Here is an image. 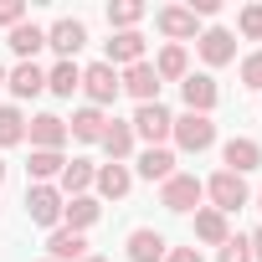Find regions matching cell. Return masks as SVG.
<instances>
[{
  "mask_svg": "<svg viewBox=\"0 0 262 262\" xmlns=\"http://www.w3.org/2000/svg\"><path fill=\"white\" fill-rule=\"evenodd\" d=\"M155 26L170 36V47H180V41L195 36V11H190V6H165V11L155 16Z\"/></svg>",
  "mask_w": 262,
  "mask_h": 262,
  "instance_id": "cell-13",
  "label": "cell"
},
{
  "mask_svg": "<svg viewBox=\"0 0 262 262\" xmlns=\"http://www.w3.org/2000/svg\"><path fill=\"white\" fill-rule=\"evenodd\" d=\"M41 262H52V257H41Z\"/></svg>",
  "mask_w": 262,
  "mask_h": 262,
  "instance_id": "cell-41",
  "label": "cell"
},
{
  "mask_svg": "<svg viewBox=\"0 0 262 262\" xmlns=\"http://www.w3.org/2000/svg\"><path fill=\"white\" fill-rule=\"evenodd\" d=\"M103 128H108V113L93 108V103H82V108L72 113V123H67V134L82 139V144H103Z\"/></svg>",
  "mask_w": 262,
  "mask_h": 262,
  "instance_id": "cell-14",
  "label": "cell"
},
{
  "mask_svg": "<svg viewBox=\"0 0 262 262\" xmlns=\"http://www.w3.org/2000/svg\"><path fill=\"white\" fill-rule=\"evenodd\" d=\"M170 139H175L185 155H201V149L216 144V123H211V113H180L175 128H170Z\"/></svg>",
  "mask_w": 262,
  "mask_h": 262,
  "instance_id": "cell-2",
  "label": "cell"
},
{
  "mask_svg": "<svg viewBox=\"0 0 262 262\" xmlns=\"http://www.w3.org/2000/svg\"><path fill=\"white\" fill-rule=\"evenodd\" d=\"M103 149H108L113 165H123L128 155H134V128L118 123V118H108V128H103Z\"/></svg>",
  "mask_w": 262,
  "mask_h": 262,
  "instance_id": "cell-23",
  "label": "cell"
},
{
  "mask_svg": "<svg viewBox=\"0 0 262 262\" xmlns=\"http://www.w3.org/2000/svg\"><path fill=\"white\" fill-rule=\"evenodd\" d=\"M0 82H6V67H0Z\"/></svg>",
  "mask_w": 262,
  "mask_h": 262,
  "instance_id": "cell-40",
  "label": "cell"
},
{
  "mask_svg": "<svg viewBox=\"0 0 262 262\" xmlns=\"http://www.w3.org/2000/svg\"><path fill=\"white\" fill-rule=\"evenodd\" d=\"M180 98H185V113H211L216 98H221V88H216L211 72H190V77L180 82Z\"/></svg>",
  "mask_w": 262,
  "mask_h": 262,
  "instance_id": "cell-9",
  "label": "cell"
},
{
  "mask_svg": "<svg viewBox=\"0 0 262 262\" xmlns=\"http://www.w3.org/2000/svg\"><path fill=\"white\" fill-rule=\"evenodd\" d=\"M201 195H206V185H201L195 175H180V170L160 185V206H165V211H175V216L195 211V206H201Z\"/></svg>",
  "mask_w": 262,
  "mask_h": 262,
  "instance_id": "cell-4",
  "label": "cell"
},
{
  "mask_svg": "<svg viewBox=\"0 0 262 262\" xmlns=\"http://www.w3.org/2000/svg\"><path fill=\"white\" fill-rule=\"evenodd\" d=\"M82 93H88V103H93V108H108V103L123 93V82H118V67H108V62H93V67H82Z\"/></svg>",
  "mask_w": 262,
  "mask_h": 262,
  "instance_id": "cell-5",
  "label": "cell"
},
{
  "mask_svg": "<svg viewBox=\"0 0 262 262\" xmlns=\"http://www.w3.org/2000/svg\"><path fill=\"white\" fill-rule=\"evenodd\" d=\"M62 165H67L62 149H31V180H36V185H52V180L62 175Z\"/></svg>",
  "mask_w": 262,
  "mask_h": 262,
  "instance_id": "cell-27",
  "label": "cell"
},
{
  "mask_svg": "<svg viewBox=\"0 0 262 262\" xmlns=\"http://www.w3.org/2000/svg\"><path fill=\"white\" fill-rule=\"evenodd\" d=\"M123 247H128V262H165V252H170V242L155 226H134Z\"/></svg>",
  "mask_w": 262,
  "mask_h": 262,
  "instance_id": "cell-11",
  "label": "cell"
},
{
  "mask_svg": "<svg viewBox=\"0 0 262 262\" xmlns=\"http://www.w3.org/2000/svg\"><path fill=\"white\" fill-rule=\"evenodd\" d=\"M236 31H242L247 41H262V6H247V11L236 16Z\"/></svg>",
  "mask_w": 262,
  "mask_h": 262,
  "instance_id": "cell-31",
  "label": "cell"
},
{
  "mask_svg": "<svg viewBox=\"0 0 262 262\" xmlns=\"http://www.w3.org/2000/svg\"><path fill=\"white\" fill-rule=\"evenodd\" d=\"M47 257H52V262H82V257H88V236L57 226V231L47 236Z\"/></svg>",
  "mask_w": 262,
  "mask_h": 262,
  "instance_id": "cell-17",
  "label": "cell"
},
{
  "mask_svg": "<svg viewBox=\"0 0 262 262\" xmlns=\"http://www.w3.org/2000/svg\"><path fill=\"white\" fill-rule=\"evenodd\" d=\"M195 236H201V242H211V247H221V242L231 236V231H226V216H221V211H211V206H201V211H195Z\"/></svg>",
  "mask_w": 262,
  "mask_h": 262,
  "instance_id": "cell-28",
  "label": "cell"
},
{
  "mask_svg": "<svg viewBox=\"0 0 262 262\" xmlns=\"http://www.w3.org/2000/svg\"><path fill=\"white\" fill-rule=\"evenodd\" d=\"M247 247H252V262H262V226H257V231L247 236Z\"/></svg>",
  "mask_w": 262,
  "mask_h": 262,
  "instance_id": "cell-36",
  "label": "cell"
},
{
  "mask_svg": "<svg viewBox=\"0 0 262 262\" xmlns=\"http://www.w3.org/2000/svg\"><path fill=\"white\" fill-rule=\"evenodd\" d=\"M82 88V67L77 62H57L52 72H47V93H57V98H72Z\"/></svg>",
  "mask_w": 262,
  "mask_h": 262,
  "instance_id": "cell-25",
  "label": "cell"
},
{
  "mask_svg": "<svg viewBox=\"0 0 262 262\" xmlns=\"http://www.w3.org/2000/svg\"><path fill=\"white\" fill-rule=\"evenodd\" d=\"M206 195H211V211H221V216H231V211H242L252 195H247V180L242 175H231V170H216L211 180H206Z\"/></svg>",
  "mask_w": 262,
  "mask_h": 262,
  "instance_id": "cell-3",
  "label": "cell"
},
{
  "mask_svg": "<svg viewBox=\"0 0 262 262\" xmlns=\"http://www.w3.org/2000/svg\"><path fill=\"white\" fill-rule=\"evenodd\" d=\"M257 211H262V190H257Z\"/></svg>",
  "mask_w": 262,
  "mask_h": 262,
  "instance_id": "cell-39",
  "label": "cell"
},
{
  "mask_svg": "<svg viewBox=\"0 0 262 262\" xmlns=\"http://www.w3.org/2000/svg\"><path fill=\"white\" fill-rule=\"evenodd\" d=\"M144 21V6H139V0H113V6H108V26L113 31H134Z\"/></svg>",
  "mask_w": 262,
  "mask_h": 262,
  "instance_id": "cell-29",
  "label": "cell"
},
{
  "mask_svg": "<svg viewBox=\"0 0 262 262\" xmlns=\"http://www.w3.org/2000/svg\"><path fill=\"white\" fill-rule=\"evenodd\" d=\"M47 47H52L62 62H72V57L88 47V26H82V21H72V16H62V21H52V26H47Z\"/></svg>",
  "mask_w": 262,
  "mask_h": 262,
  "instance_id": "cell-6",
  "label": "cell"
},
{
  "mask_svg": "<svg viewBox=\"0 0 262 262\" xmlns=\"http://www.w3.org/2000/svg\"><path fill=\"white\" fill-rule=\"evenodd\" d=\"M26 139H31V149H62V144H67V118L36 113V118L26 123Z\"/></svg>",
  "mask_w": 262,
  "mask_h": 262,
  "instance_id": "cell-10",
  "label": "cell"
},
{
  "mask_svg": "<svg viewBox=\"0 0 262 262\" xmlns=\"http://www.w3.org/2000/svg\"><path fill=\"white\" fill-rule=\"evenodd\" d=\"M6 88H11L16 98H36V93H47V72H41L36 62H16V67L6 72Z\"/></svg>",
  "mask_w": 262,
  "mask_h": 262,
  "instance_id": "cell-18",
  "label": "cell"
},
{
  "mask_svg": "<svg viewBox=\"0 0 262 262\" xmlns=\"http://www.w3.org/2000/svg\"><path fill=\"white\" fill-rule=\"evenodd\" d=\"M93 185H98V195H103V201H123V195H128V185H134V170L108 160V165H98Z\"/></svg>",
  "mask_w": 262,
  "mask_h": 262,
  "instance_id": "cell-15",
  "label": "cell"
},
{
  "mask_svg": "<svg viewBox=\"0 0 262 262\" xmlns=\"http://www.w3.org/2000/svg\"><path fill=\"white\" fill-rule=\"evenodd\" d=\"M21 21H26V0H0V26L16 31Z\"/></svg>",
  "mask_w": 262,
  "mask_h": 262,
  "instance_id": "cell-34",
  "label": "cell"
},
{
  "mask_svg": "<svg viewBox=\"0 0 262 262\" xmlns=\"http://www.w3.org/2000/svg\"><path fill=\"white\" fill-rule=\"evenodd\" d=\"M242 82H247L252 93H262V52H247V57H242Z\"/></svg>",
  "mask_w": 262,
  "mask_h": 262,
  "instance_id": "cell-33",
  "label": "cell"
},
{
  "mask_svg": "<svg viewBox=\"0 0 262 262\" xmlns=\"http://www.w3.org/2000/svg\"><path fill=\"white\" fill-rule=\"evenodd\" d=\"M123 93L128 98H139V103H160V77H155V67L149 62H134V67H123Z\"/></svg>",
  "mask_w": 262,
  "mask_h": 262,
  "instance_id": "cell-12",
  "label": "cell"
},
{
  "mask_svg": "<svg viewBox=\"0 0 262 262\" xmlns=\"http://www.w3.org/2000/svg\"><path fill=\"white\" fill-rule=\"evenodd\" d=\"M216 262H252V247H247V236H226Z\"/></svg>",
  "mask_w": 262,
  "mask_h": 262,
  "instance_id": "cell-32",
  "label": "cell"
},
{
  "mask_svg": "<svg viewBox=\"0 0 262 262\" xmlns=\"http://www.w3.org/2000/svg\"><path fill=\"white\" fill-rule=\"evenodd\" d=\"M98 216H103L98 195H72V201L62 206V221H67V231H88V226H93Z\"/></svg>",
  "mask_w": 262,
  "mask_h": 262,
  "instance_id": "cell-22",
  "label": "cell"
},
{
  "mask_svg": "<svg viewBox=\"0 0 262 262\" xmlns=\"http://www.w3.org/2000/svg\"><path fill=\"white\" fill-rule=\"evenodd\" d=\"M165 262H201V252H195V247H170Z\"/></svg>",
  "mask_w": 262,
  "mask_h": 262,
  "instance_id": "cell-35",
  "label": "cell"
},
{
  "mask_svg": "<svg viewBox=\"0 0 262 262\" xmlns=\"http://www.w3.org/2000/svg\"><path fill=\"white\" fill-rule=\"evenodd\" d=\"M128 128H134V139H149V149H160L170 139V128H175V113L165 103H139V113L128 118Z\"/></svg>",
  "mask_w": 262,
  "mask_h": 262,
  "instance_id": "cell-1",
  "label": "cell"
},
{
  "mask_svg": "<svg viewBox=\"0 0 262 262\" xmlns=\"http://www.w3.org/2000/svg\"><path fill=\"white\" fill-rule=\"evenodd\" d=\"M62 206H67V201H62V190H57V185H31V190H26V216H31L36 226H52V231H57Z\"/></svg>",
  "mask_w": 262,
  "mask_h": 262,
  "instance_id": "cell-7",
  "label": "cell"
},
{
  "mask_svg": "<svg viewBox=\"0 0 262 262\" xmlns=\"http://www.w3.org/2000/svg\"><path fill=\"white\" fill-rule=\"evenodd\" d=\"M139 175H144V180H160V185H165V180L175 175V155H170L165 144H160V149H144V155H139Z\"/></svg>",
  "mask_w": 262,
  "mask_h": 262,
  "instance_id": "cell-26",
  "label": "cell"
},
{
  "mask_svg": "<svg viewBox=\"0 0 262 262\" xmlns=\"http://www.w3.org/2000/svg\"><path fill=\"white\" fill-rule=\"evenodd\" d=\"M26 139V118H21V108H0V149H11V144H21Z\"/></svg>",
  "mask_w": 262,
  "mask_h": 262,
  "instance_id": "cell-30",
  "label": "cell"
},
{
  "mask_svg": "<svg viewBox=\"0 0 262 262\" xmlns=\"http://www.w3.org/2000/svg\"><path fill=\"white\" fill-rule=\"evenodd\" d=\"M195 52H201V62H206V67H226V62L236 57V36H231L226 26H211V31H201V36H195Z\"/></svg>",
  "mask_w": 262,
  "mask_h": 262,
  "instance_id": "cell-8",
  "label": "cell"
},
{
  "mask_svg": "<svg viewBox=\"0 0 262 262\" xmlns=\"http://www.w3.org/2000/svg\"><path fill=\"white\" fill-rule=\"evenodd\" d=\"M134 62H144V36H139V31H113V41H108V67H134Z\"/></svg>",
  "mask_w": 262,
  "mask_h": 262,
  "instance_id": "cell-19",
  "label": "cell"
},
{
  "mask_svg": "<svg viewBox=\"0 0 262 262\" xmlns=\"http://www.w3.org/2000/svg\"><path fill=\"white\" fill-rule=\"evenodd\" d=\"M149 67H155L160 82H185V77H190V57H185V47H165Z\"/></svg>",
  "mask_w": 262,
  "mask_h": 262,
  "instance_id": "cell-20",
  "label": "cell"
},
{
  "mask_svg": "<svg viewBox=\"0 0 262 262\" xmlns=\"http://www.w3.org/2000/svg\"><path fill=\"white\" fill-rule=\"evenodd\" d=\"M82 262H108V257H93V252H88V257H82Z\"/></svg>",
  "mask_w": 262,
  "mask_h": 262,
  "instance_id": "cell-37",
  "label": "cell"
},
{
  "mask_svg": "<svg viewBox=\"0 0 262 262\" xmlns=\"http://www.w3.org/2000/svg\"><path fill=\"white\" fill-rule=\"evenodd\" d=\"M221 160H226L231 175H252V170L262 165V144H257V139H226Z\"/></svg>",
  "mask_w": 262,
  "mask_h": 262,
  "instance_id": "cell-16",
  "label": "cell"
},
{
  "mask_svg": "<svg viewBox=\"0 0 262 262\" xmlns=\"http://www.w3.org/2000/svg\"><path fill=\"white\" fill-rule=\"evenodd\" d=\"M0 180H6V160H0Z\"/></svg>",
  "mask_w": 262,
  "mask_h": 262,
  "instance_id": "cell-38",
  "label": "cell"
},
{
  "mask_svg": "<svg viewBox=\"0 0 262 262\" xmlns=\"http://www.w3.org/2000/svg\"><path fill=\"white\" fill-rule=\"evenodd\" d=\"M93 175H98V170H93L88 160H67V165H62V175H57V180H62V185H57V190H62V201H72V195H88Z\"/></svg>",
  "mask_w": 262,
  "mask_h": 262,
  "instance_id": "cell-21",
  "label": "cell"
},
{
  "mask_svg": "<svg viewBox=\"0 0 262 262\" xmlns=\"http://www.w3.org/2000/svg\"><path fill=\"white\" fill-rule=\"evenodd\" d=\"M41 47H47V31H41L36 21H21V26L11 31V52H16L21 62H31V57H36Z\"/></svg>",
  "mask_w": 262,
  "mask_h": 262,
  "instance_id": "cell-24",
  "label": "cell"
}]
</instances>
